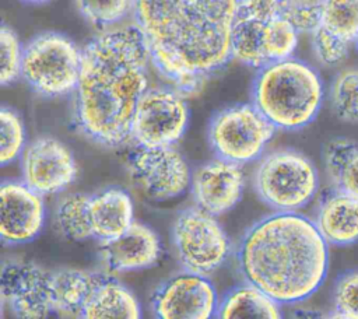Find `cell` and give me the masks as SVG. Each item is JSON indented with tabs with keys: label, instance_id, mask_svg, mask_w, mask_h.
<instances>
[{
	"label": "cell",
	"instance_id": "cell-1",
	"mask_svg": "<svg viewBox=\"0 0 358 319\" xmlns=\"http://www.w3.org/2000/svg\"><path fill=\"white\" fill-rule=\"evenodd\" d=\"M239 0H133L134 25L157 74L185 98L232 59Z\"/></svg>",
	"mask_w": 358,
	"mask_h": 319
},
{
	"label": "cell",
	"instance_id": "cell-2",
	"mask_svg": "<svg viewBox=\"0 0 358 319\" xmlns=\"http://www.w3.org/2000/svg\"><path fill=\"white\" fill-rule=\"evenodd\" d=\"M150 55L138 28L113 27L83 48L73 99V125L90 141L119 147L131 140V123L148 90Z\"/></svg>",
	"mask_w": 358,
	"mask_h": 319
},
{
	"label": "cell",
	"instance_id": "cell-3",
	"mask_svg": "<svg viewBox=\"0 0 358 319\" xmlns=\"http://www.w3.org/2000/svg\"><path fill=\"white\" fill-rule=\"evenodd\" d=\"M235 255L243 283L280 305L308 299L329 270V243L315 221L298 211H274L255 221Z\"/></svg>",
	"mask_w": 358,
	"mask_h": 319
},
{
	"label": "cell",
	"instance_id": "cell-4",
	"mask_svg": "<svg viewBox=\"0 0 358 319\" xmlns=\"http://www.w3.org/2000/svg\"><path fill=\"white\" fill-rule=\"evenodd\" d=\"M323 98L320 74L295 57L262 67L252 84V104L280 130H299L312 123Z\"/></svg>",
	"mask_w": 358,
	"mask_h": 319
},
{
	"label": "cell",
	"instance_id": "cell-5",
	"mask_svg": "<svg viewBox=\"0 0 358 319\" xmlns=\"http://www.w3.org/2000/svg\"><path fill=\"white\" fill-rule=\"evenodd\" d=\"M253 187L260 200L274 211H298L317 193L319 173L303 153L278 148L259 160Z\"/></svg>",
	"mask_w": 358,
	"mask_h": 319
},
{
	"label": "cell",
	"instance_id": "cell-6",
	"mask_svg": "<svg viewBox=\"0 0 358 319\" xmlns=\"http://www.w3.org/2000/svg\"><path fill=\"white\" fill-rule=\"evenodd\" d=\"M83 49L59 32L34 36L22 55L21 77L43 98L64 97L76 91L81 70Z\"/></svg>",
	"mask_w": 358,
	"mask_h": 319
},
{
	"label": "cell",
	"instance_id": "cell-7",
	"mask_svg": "<svg viewBox=\"0 0 358 319\" xmlns=\"http://www.w3.org/2000/svg\"><path fill=\"white\" fill-rule=\"evenodd\" d=\"M275 130L253 104H235L214 113L207 139L217 158L245 165L264 155Z\"/></svg>",
	"mask_w": 358,
	"mask_h": 319
},
{
	"label": "cell",
	"instance_id": "cell-8",
	"mask_svg": "<svg viewBox=\"0 0 358 319\" xmlns=\"http://www.w3.org/2000/svg\"><path fill=\"white\" fill-rule=\"evenodd\" d=\"M172 243L182 269L210 276L228 260L231 239L215 215L197 206L178 213L172 224Z\"/></svg>",
	"mask_w": 358,
	"mask_h": 319
},
{
	"label": "cell",
	"instance_id": "cell-9",
	"mask_svg": "<svg viewBox=\"0 0 358 319\" xmlns=\"http://www.w3.org/2000/svg\"><path fill=\"white\" fill-rule=\"evenodd\" d=\"M186 98L169 85L148 87L137 102L131 140L144 147L175 146L189 125Z\"/></svg>",
	"mask_w": 358,
	"mask_h": 319
},
{
	"label": "cell",
	"instance_id": "cell-10",
	"mask_svg": "<svg viewBox=\"0 0 358 319\" xmlns=\"http://www.w3.org/2000/svg\"><path fill=\"white\" fill-rule=\"evenodd\" d=\"M133 183L150 199L164 201L183 194L192 182L185 157L173 147L134 146L127 155Z\"/></svg>",
	"mask_w": 358,
	"mask_h": 319
},
{
	"label": "cell",
	"instance_id": "cell-11",
	"mask_svg": "<svg viewBox=\"0 0 358 319\" xmlns=\"http://www.w3.org/2000/svg\"><path fill=\"white\" fill-rule=\"evenodd\" d=\"M1 299L14 319L56 316L52 270L32 262L8 259L1 264Z\"/></svg>",
	"mask_w": 358,
	"mask_h": 319
},
{
	"label": "cell",
	"instance_id": "cell-12",
	"mask_svg": "<svg viewBox=\"0 0 358 319\" xmlns=\"http://www.w3.org/2000/svg\"><path fill=\"white\" fill-rule=\"evenodd\" d=\"M220 298L208 276L180 271L162 281L151 295L154 319H214Z\"/></svg>",
	"mask_w": 358,
	"mask_h": 319
},
{
	"label": "cell",
	"instance_id": "cell-13",
	"mask_svg": "<svg viewBox=\"0 0 358 319\" xmlns=\"http://www.w3.org/2000/svg\"><path fill=\"white\" fill-rule=\"evenodd\" d=\"M22 179L42 196L66 190L77 178L78 166L70 148L59 139L41 136L27 144L21 155Z\"/></svg>",
	"mask_w": 358,
	"mask_h": 319
},
{
	"label": "cell",
	"instance_id": "cell-14",
	"mask_svg": "<svg viewBox=\"0 0 358 319\" xmlns=\"http://www.w3.org/2000/svg\"><path fill=\"white\" fill-rule=\"evenodd\" d=\"M0 234L4 245L34 241L43 229L46 208L43 196L24 180H3L0 186Z\"/></svg>",
	"mask_w": 358,
	"mask_h": 319
},
{
	"label": "cell",
	"instance_id": "cell-15",
	"mask_svg": "<svg viewBox=\"0 0 358 319\" xmlns=\"http://www.w3.org/2000/svg\"><path fill=\"white\" fill-rule=\"evenodd\" d=\"M245 189L242 165L213 158L192 172L190 192L194 206L211 215H222L241 200Z\"/></svg>",
	"mask_w": 358,
	"mask_h": 319
},
{
	"label": "cell",
	"instance_id": "cell-16",
	"mask_svg": "<svg viewBox=\"0 0 358 319\" xmlns=\"http://www.w3.org/2000/svg\"><path fill=\"white\" fill-rule=\"evenodd\" d=\"M98 253L109 274L144 270L159 260L162 242L151 227L134 221L122 235L99 242Z\"/></svg>",
	"mask_w": 358,
	"mask_h": 319
},
{
	"label": "cell",
	"instance_id": "cell-17",
	"mask_svg": "<svg viewBox=\"0 0 358 319\" xmlns=\"http://www.w3.org/2000/svg\"><path fill=\"white\" fill-rule=\"evenodd\" d=\"M315 224L329 245L358 242V199L333 189L319 203Z\"/></svg>",
	"mask_w": 358,
	"mask_h": 319
},
{
	"label": "cell",
	"instance_id": "cell-18",
	"mask_svg": "<svg viewBox=\"0 0 358 319\" xmlns=\"http://www.w3.org/2000/svg\"><path fill=\"white\" fill-rule=\"evenodd\" d=\"M92 235L99 242L122 235L134 222L131 196L120 187H106L90 194Z\"/></svg>",
	"mask_w": 358,
	"mask_h": 319
},
{
	"label": "cell",
	"instance_id": "cell-19",
	"mask_svg": "<svg viewBox=\"0 0 358 319\" xmlns=\"http://www.w3.org/2000/svg\"><path fill=\"white\" fill-rule=\"evenodd\" d=\"M78 319H143L136 294L106 274L85 301Z\"/></svg>",
	"mask_w": 358,
	"mask_h": 319
},
{
	"label": "cell",
	"instance_id": "cell-20",
	"mask_svg": "<svg viewBox=\"0 0 358 319\" xmlns=\"http://www.w3.org/2000/svg\"><path fill=\"white\" fill-rule=\"evenodd\" d=\"M105 276L101 271L83 269L52 270L56 313L69 319H78L85 301Z\"/></svg>",
	"mask_w": 358,
	"mask_h": 319
},
{
	"label": "cell",
	"instance_id": "cell-21",
	"mask_svg": "<svg viewBox=\"0 0 358 319\" xmlns=\"http://www.w3.org/2000/svg\"><path fill=\"white\" fill-rule=\"evenodd\" d=\"M280 306L264 292L243 283L224 294L215 319H285Z\"/></svg>",
	"mask_w": 358,
	"mask_h": 319
},
{
	"label": "cell",
	"instance_id": "cell-22",
	"mask_svg": "<svg viewBox=\"0 0 358 319\" xmlns=\"http://www.w3.org/2000/svg\"><path fill=\"white\" fill-rule=\"evenodd\" d=\"M323 164L333 189L358 199V143L336 137L323 148Z\"/></svg>",
	"mask_w": 358,
	"mask_h": 319
},
{
	"label": "cell",
	"instance_id": "cell-23",
	"mask_svg": "<svg viewBox=\"0 0 358 319\" xmlns=\"http://www.w3.org/2000/svg\"><path fill=\"white\" fill-rule=\"evenodd\" d=\"M263 22L264 20L239 11L231 38L232 59L257 70L268 64L263 49Z\"/></svg>",
	"mask_w": 358,
	"mask_h": 319
},
{
	"label": "cell",
	"instance_id": "cell-24",
	"mask_svg": "<svg viewBox=\"0 0 358 319\" xmlns=\"http://www.w3.org/2000/svg\"><path fill=\"white\" fill-rule=\"evenodd\" d=\"M55 224L70 241L94 238L90 220V194L70 193L62 197L55 208Z\"/></svg>",
	"mask_w": 358,
	"mask_h": 319
},
{
	"label": "cell",
	"instance_id": "cell-25",
	"mask_svg": "<svg viewBox=\"0 0 358 319\" xmlns=\"http://www.w3.org/2000/svg\"><path fill=\"white\" fill-rule=\"evenodd\" d=\"M299 32L280 15H271L263 22V49L268 63L294 57Z\"/></svg>",
	"mask_w": 358,
	"mask_h": 319
},
{
	"label": "cell",
	"instance_id": "cell-26",
	"mask_svg": "<svg viewBox=\"0 0 358 319\" xmlns=\"http://www.w3.org/2000/svg\"><path fill=\"white\" fill-rule=\"evenodd\" d=\"M334 115L344 122H358V69H344L336 74L329 90Z\"/></svg>",
	"mask_w": 358,
	"mask_h": 319
},
{
	"label": "cell",
	"instance_id": "cell-27",
	"mask_svg": "<svg viewBox=\"0 0 358 319\" xmlns=\"http://www.w3.org/2000/svg\"><path fill=\"white\" fill-rule=\"evenodd\" d=\"M322 27L351 43L355 42L358 38V0H323Z\"/></svg>",
	"mask_w": 358,
	"mask_h": 319
},
{
	"label": "cell",
	"instance_id": "cell-28",
	"mask_svg": "<svg viewBox=\"0 0 358 319\" xmlns=\"http://www.w3.org/2000/svg\"><path fill=\"white\" fill-rule=\"evenodd\" d=\"M74 4L90 24L102 31L113 28L133 13V0H74Z\"/></svg>",
	"mask_w": 358,
	"mask_h": 319
},
{
	"label": "cell",
	"instance_id": "cell-29",
	"mask_svg": "<svg viewBox=\"0 0 358 319\" xmlns=\"http://www.w3.org/2000/svg\"><path fill=\"white\" fill-rule=\"evenodd\" d=\"M274 14L287 20L299 34L312 35L322 27L323 0H285Z\"/></svg>",
	"mask_w": 358,
	"mask_h": 319
},
{
	"label": "cell",
	"instance_id": "cell-30",
	"mask_svg": "<svg viewBox=\"0 0 358 319\" xmlns=\"http://www.w3.org/2000/svg\"><path fill=\"white\" fill-rule=\"evenodd\" d=\"M0 132H1V148L0 161L6 166L22 155L27 147L25 125L21 116L8 106L0 109Z\"/></svg>",
	"mask_w": 358,
	"mask_h": 319
},
{
	"label": "cell",
	"instance_id": "cell-31",
	"mask_svg": "<svg viewBox=\"0 0 358 319\" xmlns=\"http://www.w3.org/2000/svg\"><path fill=\"white\" fill-rule=\"evenodd\" d=\"M0 52H1V71L0 83L1 85H8L21 77L22 70V55L24 48L17 36V34L7 27L1 25L0 29Z\"/></svg>",
	"mask_w": 358,
	"mask_h": 319
},
{
	"label": "cell",
	"instance_id": "cell-32",
	"mask_svg": "<svg viewBox=\"0 0 358 319\" xmlns=\"http://www.w3.org/2000/svg\"><path fill=\"white\" fill-rule=\"evenodd\" d=\"M351 42L331 34L320 27L312 34V48L317 62L323 66H337L343 63L350 52Z\"/></svg>",
	"mask_w": 358,
	"mask_h": 319
},
{
	"label": "cell",
	"instance_id": "cell-33",
	"mask_svg": "<svg viewBox=\"0 0 358 319\" xmlns=\"http://www.w3.org/2000/svg\"><path fill=\"white\" fill-rule=\"evenodd\" d=\"M334 311L358 319V270L340 274L333 287Z\"/></svg>",
	"mask_w": 358,
	"mask_h": 319
},
{
	"label": "cell",
	"instance_id": "cell-34",
	"mask_svg": "<svg viewBox=\"0 0 358 319\" xmlns=\"http://www.w3.org/2000/svg\"><path fill=\"white\" fill-rule=\"evenodd\" d=\"M282 1L285 0H239V11L260 20H267L274 15L277 6Z\"/></svg>",
	"mask_w": 358,
	"mask_h": 319
},
{
	"label": "cell",
	"instance_id": "cell-35",
	"mask_svg": "<svg viewBox=\"0 0 358 319\" xmlns=\"http://www.w3.org/2000/svg\"><path fill=\"white\" fill-rule=\"evenodd\" d=\"M324 318H326V315H323L319 311L301 308V309L292 311L287 319H324Z\"/></svg>",
	"mask_w": 358,
	"mask_h": 319
},
{
	"label": "cell",
	"instance_id": "cell-36",
	"mask_svg": "<svg viewBox=\"0 0 358 319\" xmlns=\"http://www.w3.org/2000/svg\"><path fill=\"white\" fill-rule=\"evenodd\" d=\"M324 319H354V318H350V316H347V315H344V313H341V312L333 311L331 313L326 315Z\"/></svg>",
	"mask_w": 358,
	"mask_h": 319
},
{
	"label": "cell",
	"instance_id": "cell-37",
	"mask_svg": "<svg viewBox=\"0 0 358 319\" xmlns=\"http://www.w3.org/2000/svg\"><path fill=\"white\" fill-rule=\"evenodd\" d=\"M24 3H29V4H43V3H48L49 0H21Z\"/></svg>",
	"mask_w": 358,
	"mask_h": 319
},
{
	"label": "cell",
	"instance_id": "cell-38",
	"mask_svg": "<svg viewBox=\"0 0 358 319\" xmlns=\"http://www.w3.org/2000/svg\"><path fill=\"white\" fill-rule=\"evenodd\" d=\"M355 42H357V46H358V38H357V41H355Z\"/></svg>",
	"mask_w": 358,
	"mask_h": 319
}]
</instances>
